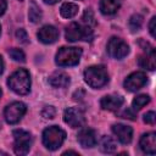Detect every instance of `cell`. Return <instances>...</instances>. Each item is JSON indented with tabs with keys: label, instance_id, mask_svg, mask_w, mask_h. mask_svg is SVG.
Returning a JSON list of instances; mask_svg holds the SVG:
<instances>
[{
	"label": "cell",
	"instance_id": "cell-1",
	"mask_svg": "<svg viewBox=\"0 0 156 156\" xmlns=\"http://www.w3.org/2000/svg\"><path fill=\"white\" fill-rule=\"evenodd\" d=\"M7 84L16 94L26 95L30 90V77L27 69L20 68L15 71L7 79Z\"/></svg>",
	"mask_w": 156,
	"mask_h": 156
},
{
	"label": "cell",
	"instance_id": "cell-2",
	"mask_svg": "<svg viewBox=\"0 0 156 156\" xmlns=\"http://www.w3.org/2000/svg\"><path fill=\"white\" fill-rule=\"evenodd\" d=\"M84 80L89 87L100 89L107 84L108 73L104 66H90L84 71Z\"/></svg>",
	"mask_w": 156,
	"mask_h": 156
},
{
	"label": "cell",
	"instance_id": "cell-3",
	"mask_svg": "<svg viewBox=\"0 0 156 156\" xmlns=\"http://www.w3.org/2000/svg\"><path fill=\"white\" fill-rule=\"evenodd\" d=\"M82 56V49L74 46H63L61 48L55 57V62L60 67L76 66Z\"/></svg>",
	"mask_w": 156,
	"mask_h": 156
},
{
	"label": "cell",
	"instance_id": "cell-4",
	"mask_svg": "<svg viewBox=\"0 0 156 156\" xmlns=\"http://www.w3.org/2000/svg\"><path fill=\"white\" fill-rule=\"evenodd\" d=\"M66 139V132L57 126H51L43 132V144L46 149L55 151L57 150Z\"/></svg>",
	"mask_w": 156,
	"mask_h": 156
},
{
	"label": "cell",
	"instance_id": "cell-5",
	"mask_svg": "<svg viewBox=\"0 0 156 156\" xmlns=\"http://www.w3.org/2000/svg\"><path fill=\"white\" fill-rule=\"evenodd\" d=\"M65 37L67 41H78V40H91L93 29L87 24H80L77 22H72L65 32Z\"/></svg>",
	"mask_w": 156,
	"mask_h": 156
},
{
	"label": "cell",
	"instance_id": "cell-6",
	"mask_svg": "<svg viewBox=\"0 0 156 156\" xmlns=\"http://www.w3.org/2000/svg\"><path fill=\"white\" fill-rule=\"evenodd\" d=\"M12 135L15 139V145H13L15 152L17 155H26L32 145V135L23 129L13 130Z\"/></svg>",
	"mask_w": 156,
	"mask_h": 156
},
{
	"label": "cell",
	"instance_id": "cell-7",
	"mask_svg": "<svg viewBox=\"0 0 156 156\" xmlns=\"http://www.w3.org/2000/svg\"><path fill=\"white\" fill-rule=\"evenodd\" d=\"M27 111V106L21 102V101H13L11 102L10 105H7L5 107V111H4V117L6 119L7 123L10 124H15L17 122L21 121V118L24 116Z\"/></svg>",
	"mask_w": 156,
	"mask_h": 156
},
{
	"label": "cell",
	"instance_id": "cell-8",
	"mask_svg": "<svg viewBox=\"0 0 156 156\" xmlns=\"http://www.w3.org/2000/svg\"><path fill=\"white\" fill-rule=\"evenodd\" d=\"M107 52L111 57L122 60L123 57H126L129 54V46L121 38L112 37L107 43Z\"/></svg>",
	"mask_w": 156,
	"mask_h": 156
},
{
	"label": "cell",
	"instance_id": "cell-9",
	"mask_svg": "<svg viewBox=\"0 0 156 156\" xmlns=\"http://www.w3.org/2000/svg\"><path fill=\"white\" fill-rule=\"evenodd\" d=\"M63 121L71 128H79L85 123L84 112L78 107H68L63 112Z\"/></svg>",
	"mask_w": 156,
	"mask_h": 156
},
{
	"label": "cell",
	"instance_id": "cell-10",
	"mask_svg": "<svg viewBox=\"0 0 156 156\" xmlns=\"http://www.w3.org/2000/svg\"><path fill=\"white\" fill-rule=\"evenodd\" d=\"M147 82V77L144 72L136 71L130 73L126 79H124V88L128 91H136L140 88H143Z\"/></svg>",
	"mask_w": 156,
	"mask_h": 156
},
{
	"label": "cell",
	"instance_id": "cell-11",
	"mask_svg": "<svg viewBox=\"0 0 156 156\" xmlns=\"http://www.w3.org/2000/svg\"><path fill=\"white\" fill-rule=\"evenodd\" d=\"M77 140L80 144V146L84 147V149L93 147L98 143L96 133L91 128H83V129H80L79 133H78V135H77Z\"/></svg>",
	"mask_w": 156,
	"mask_h": 156
},
{
	"label": "cell",
	"instance_id": "cell-12",
	"mask_svg": "<svg viewBox=\"0 0 156 156\" xmlns=\"http://www.w3.org/2000/svg\"><path fill=\"white\" fill-rule=\"evenodd\" d=\"M112 133L117 138V140L122 144H129L133 138V129L129 126L117 123L112 126Z\"/></svg>",
	"mask_w": 156,
	"mask_h": 156
},
{
	"label": "cell",
	"instance_id": "cell-13",
	"mask_svg": "<svg viewBox=\"0 0 156 156\" xmlns=\"http://www.w3.org/2000/svg\"><path fill=\"white\" fill-rule=\"evenodd\" d=\"M37 37L44 44H52L58 39V30L54 26H43L38 30Z\"/></svg>",
	"mask_w": 156,
	"mask_h": 156
},
{
	"label": "cell",
	"instance_id": "cell-14",
	"mask_svg": "<svg viewBox=\"0 0 156 156\" xmlns=\"http://www.w3.org/2000/svg\"><path fill=\"white\" fill-rule=\"evenodd\" d=\"M138 63L140 67L146 68L149 71H154L156 68V52L154 48L145 49V52L139 56Z\"/></svg>",
	"mask_w": 156,
	"mask_h": 156
},
{
	"label": "cell",
	"instance_id": "cell-15",
	"mask_svg": "<svg viewBox=\"0 0 156 156\" xmlns=\"http://www.w3.org/2000/svg\"><path fill=\"white\" fill-rule=\"evenodd\" d=\"M139 146H140L141 151L145 154H149V155L156 154V134L154 132L144 134L140 138Z\"/></svg>",
	"mask_w": 156,
	"mask_h": 156
},
{
	"label": "cell",
	"instance_id": "cell-16",
	"mask_svg": "<svg viewBox=\"0 0 156 156\" xmlns=\"http://www.w3.org/2000/svg\"><path fill=\"white\" fill-rule=\"evenodd\" d=\"M123 101L121 95H106L100 100V106L106 111H117L123 105Z\"/></svg>",
	"mask_w": 156,
	"mask_h": 156
},
{
	"label": "cell",
	"instance_id": "cell-17",
	"mask_svg": "<svg viewBox=\"0 0 156 156\" xmlns=\"http://www.w3.org/2000/svg\"><path fill=\"white\" fill-rule=\"evenodd\" d=\"M69 82V76L62 71H56L49 77V83L54 88H66L68 87Z\"/></svg>",
	"mask_w": 156,
	"mask_h": 156
},
{
	"label": "cell",
	"instance_id": "cell-18",
	"mask_svg": "<svg viewBox=\"0 0 156 156\" xmlns=\"http://www.w3.org/2000/svg\"><path fill=\"white\" fill-rule=\"evenodd\" d=\"M122 0H101L100 1V11L104 15H113L121 7Z\"/></svg>",
	"mask_w": 156,
	"mask_h": 156
},
{
	"label": "cell",
	"instance_id": "cell-19",
	"mask_svg": "<svg viewBox=\"0 0 156 156\" xmlns=\"http://www.w3.org/2000/svg\"><path fill=\"white\" fill-rule=\"evenodd\" d=\"M99 147H100V150H101L102 152H105V154H111V152L116 151L117 145H116V141H115L111 136L105 135V136L101 138V140H100V143H99Z\"/></svg>",
	"mask_w": 156,
	"mask_h": 156
},
{
	"label": "cell",
	"instance_id": "cell-20",
	"mask_svg": "<svg viewBox=\"0 0 156 156\" xmlns=\"http://www.w3.org/2000/svg\"><path fill=\"white\" fill-rule=\"evenodd\" d=\"M78 10H79L78 5H76L73 2H65L60 7V13L65 18H72L78 13Z\"/></svg>",
	"mask_w": 156,
	"mask_h": 156
},
{
	"label": "cell",
	"instance_id": "cell-21",
	"mask_svg": "<svg viewBox=\"0 0 156 156\" xmlns=\"http://www.w3.org/2000/svg\"><path fill=\"white\" fill-rule=\"evenodd\" d=\"M28 17H29V21L33 22V23H37V22H39L41 20V10H40L39 5L34 0H30L29 1Z\"/></svg>",
	"mask_w": 156,
	"mask_h": 156
},
{
	"label": "cell",
	"instance_id": "cell-22",
	"mask_svg": "<svg viewBox=\"0 0 156 156\" xmlns=\"http://www.w3.org/2000/svg\"><path fill=\"white\" fill-rule=\"evenodd\" d=\"M149 102H150V96L146 95V94H141V95H138L136 98L133 99L132 105H133V108L134 110H140L145 105H147Z\"/></svg>",
	"mask_w": 156,
	"mask_h": 156
},
{
	"label": "cell",
	"instance_id": "cell-23",
	"mask_svg": "<svg viewBox=\"0 0 156 156\" xmlns=\"http://www.w3.org/2000/svg\"><path fill=\"white\" fill-rule=\"evenodd\" d=\"M141 24H143V16L136 13V15H133L130 18H129V28L132 32H136L141 28Z\"/></svg>",
	"mask_w": 156,
	"mask_h": 156
},
{
	"label": "cell",
	"instance_id": "cell-24",
	"mask_svg": "<svg viewBox=\"0 0 156 156\" xmlns=\"http://www.w3.org/2000/svg\"><path fill=\"white\" fill-rule=\"evenodd\" d=\"M9 55H10V57H11L13 61H16V62H24V60H26L24 52H23L21 49L13 48V49L9 50Z\"/></svg>",
	"mask_w": 156,
	"mask_h": 156
},
{
	"label": "cell",
	"instance_id": "cell-25",
	"mask_svg": "<svg viewBox=\"0 0 156 156\" xmlns=\"http://www.w3.org/2000/svg\"><path fill=\"white\" fill-rule=\"evenodd\" d=\"M82 20H83V23L87 24V26H89V27H91V26L95 24V18H94V15H93L91 10H85Z\"/></svg>",
	"mask_w": 156,
	"mask_h": 156
},
{
	"label": "cell",
	"instance_id": "cell-26",
	"mask_svg": "<svg viewBox=\"0 0 156 156\" xmlns=\"http://www.w3.org/2000/svg\"><path fill=\"white\" fill-rule=\"evenodd\" d=\"M55 115H56V110H55L54 106H45V107L43 108V111H41V116H43L44 118L51 119V118L55 117Z\"/></svg>",
	"mask_w": 156,
	"mask_h": 156
},
{
	"label": "cell",
	"instance_id": "cell-27",
	"mask_svg": "<svg viewBox=\"0 0 156 156\" xmlns=\"http://www.w3.org/2000/svg\"><path fill=\"white\" fill-rule=\"evenodd\" d=\"M16 38L18 39V41L24 43V44L28 41V35H27L26 30H24V29H22V28H20V29H17V30H16Z\"/></svg>",
	"mask_w": 156,
	"mask_h": 156
},
{
	"label": "cell",
	"instance_id": "cell-28",
	"mask_svg": "<svg viewBox=\"0 0 156 156\" xmlns=\"http://www.w3.org/2000/svg\"><path fill=\"white\" fill-rule=\"evenodd\" d=\"M155 121H156V115L154 111H150L144 115V122L147 123V124H155Z\"/></svg>",
	"mask_w": 156,
	"mask_h": 156
},
{
	"label": "cell",
	"instance_id": "cell-29",
	"mask_svg": "<svg viewBox=\"0 0 156 156\" xmlns=\"http://www.w3.org/2000/svg\"><path fill=\"white\" fill-rule=\"evenodd\" d=\"M119 116H121L122 118H128V119H132V121L135 119V113H134L132 110H129V108L123 110V111L119 113Z\"/></svg>",
	"mask_w": 156,
	"mask_h": 156
},
{
	"label": "cell",
	"instance_id": "cell-30",
	"mask_svg": "<svg viewBox=\"0 0 156 156\" xmlns=\"http://www.w3.org/2000/svg\"><path fill=\"white\" fill-rule=\"evenodd\" d=\"M155 29H156V17H152L151 21H150V23H149V30H150V34L152 37H156Z\"/></svg>",
	"mask_w": 156,
	"mask_h": 156
},
{
	"label": "cell",
	"instance_id": "cell-31",
	"mask_svg": "<svg viewBox=\"0 0 156 156\" xmlns=\"http://www.w3.org/2000/svg\"><path fill=\"white\" fill-rule=\"evenodd\" d=\"M6 7H7L6 0H0V16L5 13V11H6Z\"/></svg>",
	"mask_w": 156,
	"mask_h": 156
},
{
	"label": "cell",
	"instance_id": "cell-32",
	"mask_svg": "<svg viewBox=\"0 0 156 156\" xmlns=\"http://www.w3.org/2000/svg\"><path fill=\"white\" fill-rule=\"evenodd\" d=\"M2 72H4V60H2V57L0 56V76L2 74Z\"/></svg>",
	"mask_w": 156,
	"mask_h": 156
},
{
	"label": "cell",
	"instance_id": "cell-33",
	"mask_svg": "<svg viewBox=\"0 0 156 156\" xmlns=\"http://www.w3.org/2000/svg\"><path fill=\"white\" fill-rule=\"evenodd\" d=\"M57 1H60V0H44V2H45V4H49V5H54V4H56Z\"/></svg>",
	"mask_w": 156,
	"mask_h": 156
},
{
	"label": "cell",
	"instance_id": "cell-34",
	"mask_svg": "<svg viewBox=\"0 0 156 156\" xmlns=\"http://www.w3.org/2000/svg\"><path fill=\"white\" fill-rule=\"evenodd\" d=\"M1 95H2V90H1V88H0V98H1Z\"/></svg>",
	"mask_w": 156,
	"mask_h": 156
},
{
	"label": "cell",
	"instance_id": "cell-35",
	"mask_svg": "<svg viewBox=\"0 0 156 156\" xmlns=\"http://www.w3.org/2000/svg\"><path fill=\"white\" fill-rule=\"evenodd\" d=\"M0 32H1V28H0Z\"/></svg>",
	"mask_w": 156,
	"mask_h": 156
},
{
	"label": "cell",
	"instance_id": "cell-36",
	"mask_svg": "<svg viewBox=\"0 0 156 156\" xmlns=\"http://www.w3.org/2000/svg\"><path fill=\"white\" fill-rule=\"evenodd\" d=\"M20 1H22V0H20Z\"/></svg>",
	"mask_w": 156,
	"mask_h": 156
},
{
	"label": "cell",
	"instance_id": "cell-37",
	"mask_svg": "<svg viewBox=\"0 0 156 156\" xmlns=\"http://www.w3.org/2000/svg\"><path fill=\"white\" fill-rule=\"evenodd\" d=\"M122 1H123V0H122Z\"/></svg>",
	"mask_w": 156,
	"mask_h": 156
}]
</instances>
